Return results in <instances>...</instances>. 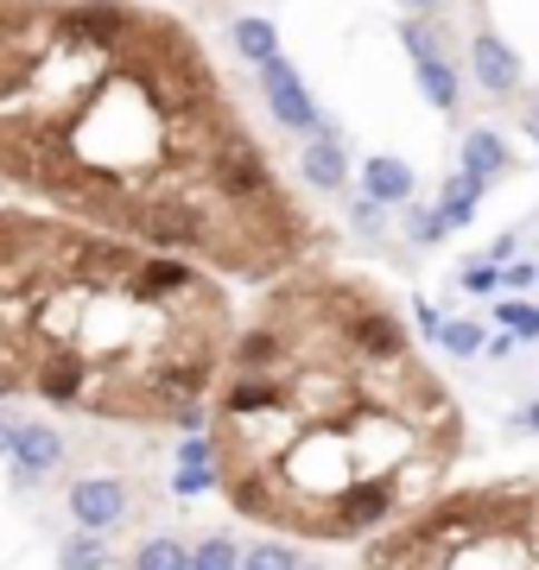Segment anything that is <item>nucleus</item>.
I'll use <instances>...</instances> for the list:
<instances>
[{"instance_id": "1", "label": "nucleus", "mask_w": 539, "mask_h": 570, "mask_svg": "<svg viewBox=\"0 0 539 570\" xmlns=\"http://www.w3.org/2000/svg\"><path fill=\"white\" fill-rule=\"evenodd\" d=\"M248 127L178 20L127 0L0 7V178L89 223L127 228L159 197H209V165Z\"/></svg>"}, {"instance_id": "2", "label": "nucleus", "mask_w": 539, "mask_h": 570, "mask_svg": "<svg viewBox=\"0 0 539 570\" xmlns=\"http://www.w3.org/2000/svg\"><path fill=\"white\" fill-rule=\"evenodd\" d=\"M254 77H261V96H267L273 121L286 127V134H317V127H324V115H317V102H312V89H305V77H298L286 58L261 63Z\"/></svg>"}, {"instance_id": "3", "label": "nucleus", "mask_w": 539, "mask_h": 570, "mask_svg": "<svg viewBox=\"0 0 539 570\" xmlns=\"http://www.w3.org/2000/svg\"><path fill=\"white\" fill-rule=\"evenodd\" d=\"M63 501H70V520L84 532H115L127 520V482L121 475H77Z\"/></svg>"}, {"instance_id": "4", "label": "nucleus", "mask_w": 539, "mask_h": 570, "mask_svg": "<svg viewBox=\"0 0 539 570\" xmlns=\"http://www.w3.org/2000/svg\"><path fill=\"white\" fill-rule=\"evenodd\" d=\"M394 513H400L394 489H355V494H343V501L324 513V539H362V532L388 527Z\"/></svg>"}, {"instance_id": "5", "label": "nucleus", "mask_w": 539, "mask_h": 570, "mask_svg": "<svg viewBox=\"0 0 539 570\" xmlns=\"http://www.w3.org/2000/svg\"><path fill=\"white\" fill-rule=\"evenodd\" d=\"M298 171H305V184L312 190H343L350 184V153H343V127L324 121L305 140V153H298Z\"/></svg>"}, {"instance_id": "6", "label": "nucleus", "mask_w": 539, "mask_h": 570, "mask_svg": "<svg viewBox=\"0 0 539 570\" xmlns=\"http://www.w3.org/2000/svg\"><path fill=\"white\" fill-rule=\"evenodd\" d=\"M413 190H419L413 165L394 159V153H374V159L362 165V197H369V204H381V209H406V204H413Z\"/></svg>"}, {"instance_id": "7", "label": "nucleus", "mask_w": 539, "mask_h": 570, "mask_svg": "<svg viewBox=\"0 0 539 570\" xmlns=\"http://www.w3.org/2000/svg\"><path fill=\"white\" fill-rule=\"evenodd\" d=\"M470 70H477V82L489 96H514L520 89V58L496 39V32H477V39H470Z\"/></svg>"}, {"instance_id": "8", "label": "nucleus", "mask_w": 539, "mask_h": 570, "mask_svg": "<svg viewBox=\"0 0 539 570\" xmlns=\"http://www.w3.org/2000/svg\"><path fill=\"white\" fill-rule=\"evenodd\" d=\"M58 463H63V431L26 425L20 444H13V475H20V482H39V475H51Z\"/></svg>"}, {"instance_id": "9", "label": "nucleus", "mask_w": 539, "mask_h": 570, "mask_svg": "<svg viewBox=\"0 0 539 570\" xmlns=\"http://www.w3.org/2000/svg\"><path fill=\"white\" fill-rule=\"evenodd\" d=\"M457 165H463V171H477V178L489 184V178H501V171L514 165V153H508V140H501L496 127H470L463 146H457Z\"/></svg>"}, {"instance_id": "10", "label": "nucleus", "mask_w": 539, "mask_h": 570, "mask_svg": "<svg viewBox=\"0 0 539 570\" xmlns=\"http://www.w3.org/2000/svg\"><path fill=\"white\" fill-rule=\"evenodd\" d=\"M482 190H489V184L477 178V171H463V165H457L451 171V184H444V190H438V216H444V228H470V216H477V204H482Z\"/></svg>"}, {"instance_id": "11", "label": "nucleus", "mask_w": 539, "mask_h": 570, "mask_svg": "<svg viewBox=\"0 0 539 570\" xmlns=\"http://www.w3.org/2000/svg\"><path fill=\"white\" fill-rule=\"evenodd\" d=\"M228 45H235V51H242L254 70L280 58V32H273V20H261V13H242V20L228 26Z\"/></svg>"}, {"instance_id": "12", "label": "nucleus", "mask_w": 539, "mask_h": 570, "mask_svg": "<svg viewBox=\"0 0 539 570\" xmlns=\"http://www.w3.org/2000/svg\"><path fill=\"white\" fill-rule=\"evenodd\" d=\"M115 564V551H108L102 532H70V539H58V570H108Z\"/></svg>"}, {"instance_id": "13", "label": "nucleus", "mask_w": 539, "mask_h": 570, "mask_svg": "<svg viewBox=\"0 0 539 570\" xmlns=\"http://www.w3.org/2000/svg\"><path fill=\"white\" fill-rule=\"evenodd\" d=\"M127 570H190V551H185V539H171V532H153V539H140V546H134Z\"/></svg>"}, {"instance_id": "14", "label": "nucleus", "mask_w": 539, "mask_h": 570, "mask_svg": "<svg viewBox=\"0 0 539 570\" xmlns=\"http://www.w3.org/2000/svg\"><path fill=\"white\" fill-rule=\"evenodd\" d=\"M419 70V96L438 108V115H457V70L444 58H425V63H413Z\"/></svg>"}, {"instance_id": "15", "label": "nucleus", "mask_w": 539, "mask_h": 570, "mask_svg": "<svg viewBox=\"0 0 539 570\" xmlns=\"http://www.w3.org/2000/svg\"><path fill=\"white\" fill-rule=\"evenodd\" d=\"M438 343L451 348V355H482V324H470V317H444V330H438Z\"/></svg>"}, {"instance_id": "16", "label": "nucleus", "mask_w": 539, "mask_h": 570, "mask_svg": "<svg viewBox=\"0 0 539 570\" xmlns=\"http://www.w3.org/2000/svg\"><path fill=\"white\" fill-rule=\"evenodd\" d=\"M190 570H242V551H235V539H216L209 532L204 546L190 551Z\"/></svg>"}, {"instance_id": "17", "label": "nucleus", "mask_w": 539, "mask_h": 570, "mask_svg": "<svg viewBox=\"0 0 539 570\" xmlns=\"http://www.w3.org/2000/svg\"><path fill=\"white\" fill-rule=\"evenodd\" d=\"M406 235H413V247H438L451 228H444V216L438 209H425V204H406Z\"/></svg>"}, {"instance_id": "18", "label": "nucleus", "mask_w": 539, "mask_h": 570, "mask_svg": "<svg viewBox=\"0 0 539 570\" xmlns=\"http://www.w3.org/2000/svg\"><path fill=\"white\" fill-rule=\"evenodd\" d=\"M242 570H298V551L280 539H261L254 551H242Z\"/></svg>"}, {"instance_id": "19", "label": "nucleus", "mask_w": 539, "mask_h": 570, "mask_svg": "<svg viewBox=\"0 0 539 570\" xmlns=\"http://www.w3.org/2000/svg\"><path fill=\"white\" fill-rule=\"evenodd\" d=\"M501 324L514 330V343H533L539 336V305H527V298H501Z\"/></svg>"}, {"instance_id": "20", "label": "nucleus", "mask_w": 539, "mask_h": 570, "mask_svg": "<svg viewBox=\"0 0 539 570\" xmlns=\"http://www.w3.org/2000/svg\"><path fill=\"white\" fill-rule=\"evenodd\" d=\"M204 489H223V469H178V475H171V494H178V501H197Z\"/></svg>"}, {"instance_id": "21", "label": "nucleus", "mask_w": 539, "mask_h": 570, "mask_svg": "<svg viewBox=\"0 0 539 570\" xmlns=\"http://www.w3.org/2000/svg\"><path fill=\"white\" fill-rule=\"evenodd\" d=\"M457 285H463L470 298H496V292H501V266H489V261H470Z\"/></svg>"}, {"instance_id": "22", "label": "nucleus", "mask_w": 539, "mask_h": 570, "mask_svg": "<svg viewBox=\"0 0 539 570\" xmlns=\"http://www.w3.org/2000/svg\"><path fill=\"white\" fill-rule=\"evenodd\" d=\"M178 469H223V456H216V438H185L178 444Z\"/></svg>"}, {"instance_id": "23", "label": "nucleus", "mask_w": 539, "mask_h": 570, "mask_svg": "<svg viewBox=\"0 0 539 570\" xmlns=\"http://www.w3.org/2000/svg\"><path fill=\"white\" fill-rule=\"evenodd\" d=\"M400 45H406V58H413V63L438 58V45H432V26H425V20H406V26H400Z\"/></svg>"}, {"instance_id": "24", "label": "nucleus", "mask_w": 539, "mask_h": 570, "mask_svg": "<svg viewBox=\"0 0 539 570\" xmlns=\"http://www.w3.org/2000/svg\"><path fill=\"white\" fill-rule=\"evenodd\" d=\"M350 228L355 235H381V204H369L362 190H355V204H350Z\"/></svg>"}, {"instance_id": "25", "label": "nucleus", "mask_w": 539, "mask_h": 570, "mask_svg": "<svg viewBox=\"0 0 539 570\" xmlns=\"http://www.w3.org/2000/svg\"><path fill=\"white\" fill-rule=\"evenodd\" d=\"M501 285H508V292H527V285H539V266L533 261H508L501 266Z\"/></svg>"}, {"instance_id": "26", "label": "nucleus", "mask_w": 539, "mask_h": 570, "mask_svg": "<svg viewBox=\"0 0 539 570\" xmlns=\"http://www.w3.org/2000/svg\"><path fill=\"white\" fill-rule=\"evenodd\" d=\"M20 431H26V419L13 406H0V456H13V444H20Z\"/></svg>"}, {"instance_id": "27", "label": "nucleus", "mask_w": 539, "mask_h": 570, "mask_svg": "<svg viewBox=\"0 0 539 570\" xmlns=\"http://www.w3.org/2000/svg\"><path fill=\"white\" fill-rule=\"evenodd\" d=\"M413 324H419V330H425V336H438V330H444V317H438V311H432V305H413Z\"/></svg>"}, {"instance_id": "28", "label": "nucleus", "mask_w": 539, "mask_h": 570, "mask_svg": "<svg viewBox=\"0 0 539 570\" xmlns=\"http://www.w3.org/2000/svg\"><path fill=\"white\" fill-rule=\"evenodd\" d=\"M508 348H514V336H489V343H482V355H496V362H508Z\"/></svg>"}, {"instance_id": "29", "label": "nucleus", "mask_w": 539, "mask_h": 570, "mask_svg": "<svg viewBox=\"0 0 539 570\" xmlns=\"http://www.w3.org/2000/svg\"><path fill=\"white\" fill-rule=\"evenodd\" d=\"M520 425H527V431H539V400H533V406H520Z\"/></svg>"}, {"instance_id": "30", "label": "nucleus", "mask_w": 539, "mask_h": 570, "mask_svg": "<svg viewBox=\"0 0 539 570\" xmlns=\"http://www.w3.org/2000/svg\"><path fill=\"white\" fill-rule=\"evenodd\" d=\"M406 7H413V13H432V7H438V0H406Z\"/></svg>"}, {"instance_id": "31", "label": "nucleus", "mask_w": 539, "mask_h": 570, "mask_svg": "<svg viewBox=\"0 0 539 570\" xmlns=\"http://www.w3.org/2000/svg\"><path fill=\"white\" fill-rule=\"evenodd\" d=\"M298 570H324V564H305V558H298Z\"/></svg>"}, {"instance_id": "32", "label": "nucleus", "mask_w": 539, "mask_h": 570, "mask_svg": "<svg viewBox=\"0 0 539 570\" xmlns=\"http://www.w3.org/2000/svg\"><path fill=\"white\" fill-rule=\"evenodd\" d=\"M0 7H7V0H0Z\"/></svg>"}]
</instances>
